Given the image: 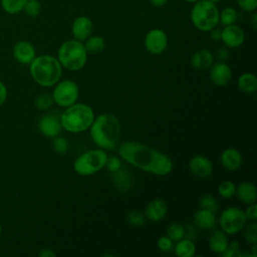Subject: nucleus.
Instances as JSON below:
<instances>
[{"instance_id": "obj_19", "label": "nucleus", "mask_w": 257, "mask_h": 257, "mask_svg": "<svg viewBox=\"0 0 257 257\" xmlns=\"http://www.w3.org/2000/svg\"><path fill=\"white\" fill-rule=\"evenodd\" d=\"M167 212H168V206L166 202L162 199L157 198L148 204L144 214L146 216V219L153 222H159L166 217Z\"/></svg>"}, {"instance_id": "obj_30", "label": "nucleus", "mask_w": 257, "mask_h": 257, "mask_svg": "<svg viewBox=\"0 0 257 257\" xmlns=\"http://www.w3.org/2000/svg\"><path fill=\"white\" fill-rule=\"evenodd\" d=\"M42 10V6L39 0H27L23 6L22 12L28 17L34 18L37 17Z\"/></svg>"}, {"instance_id": "obj_21", "label": "nucleus", "mask_w": 257, "mask_h": 257, "mask_svg": "<svg viewBox=\"0 0 257 257\" xmlns=\"http://www.w3.org/2000/svg\"><path fill=\"white\" fill-rule=\"evenodd\" d=\"M235 195L241 202L247 205L253 204L257 200V188L251 182H242L236 187Z\"/></svg>"}, {"instance_id": "obj_25", "label": "nucleus", "mask_w": 257, "mask_h": 257, "mask_svg": "<svg viewBox=\"0 0 257 257\" xmlns=\"http://www.w3.org/2000/svg\"><path fill=\"white\" fill-rule=\"evenodd\" d=\"M87 54H98L105 48V40L100 35H90L83 41Z\"/></svg>"}, {"instance_id": "obj_43", "label": "nucleus", "mask_w": 257, "mask_h": 257, "mask_svg": "<svg viewBox=\"0 0 257 257\" xmlns=\"http://www.w3.org/2000/svg\"><path fill=\"white\" fill-rule=\"evenodd\" d=\"M8 96V90L6 85L0 80V107L5 103Z\"/></svg>"}, {"instance_id": "obj_1", "label": "nucleus", "mask_w": 257, "mask_h": 257, "mask_svg": "<svg viewBox=\"0 0 257 257\" xmlns=\"http://www.w3.org/2000/svg\"><path fill=\"white\" fill-rule=\"evenodd\" d=\"M118 154L122 160L132 166L157 176L170 174L174 167L169 156L138 142H123L118 147Z\"/></svg>"}, {"instance_id": "obj_36", "label": "nucleus", "mask_w": 257, "mask_h": 257, "mask_svg": "<svg viewBox=\"0 0 257 257\" xmlns=\"http://www.w3.org/2000/svg\"><path fill=\"white\" fill-rule=\"evenodd\" d=\"M244 238L250 244H257V224L256 222H251L244 232Z\"/></svg>"}, {"instance_id": "obj_12", "label": "nucleus", "mask_w": 257, "mask_h": 257, "mask_svg": "<svg viewBox=\"0 0 257 257\" xmlns=\"http://www.w3.org/2000/svg\"><path fill=\"white\" fill-rule=\"evenodd\" d=\"M221 41L228 48H238L245 41V32L236 23L221 29Z\"/></svg>"}, {"instance_id": "obj_39", "label": "nucleus", "mask_w": 257, "mask_h": 257, "mask_svg": "<svg viewBox=\"0 0 257 257\" xmlns=\"http://www.w3.org/2000/svg\"><path fill=\"white\" fill-rule=\"evenodd\" d=\"M105 167L107 168V170L110 173L118 170L121 167L120 158H118L116 156H107V159L105 162Z\"/></svg>"}, {"instance_id": "obj_11", "label": "nucleus", "mask_w": 257, "mask_h": 257, "mask_svg": "<svg viewBox=\"0 0 257 257\" xmlns=\"http://www.w3.org/2000/svg\"><path fill=\"white\" fill-rule=\"evenodd\" d=\"M37 126L44 137L51 139L57 137L62 130L59 111H51L41 115L38 119Z\"/></svg>"}, {"instance_id": "obj_32", "label": "nucleus", "mask_w": 257, "mask_h": 257, "mask_svg": "<svg viewBox=\"0 0 257 257\" xmlns=\"http://www.w3.org/2000/svg\"><path fill=\"white\" fill-rule=\"evenodd\" d=\"M236 186L231 181H223L218 186L219 195L224 199H229L235 195Z\"/></svg>"}, {"instance_id": "obj_13", "label": "nucleus", "mask_w": 257, "mask_h": 257, "mask_svg": "<svg viewBox=\"0 0 257 257\" xmlns=\"http://www.w3.org/2000/svg\"><path fill=\"white\" fill-rule=\"evenodd\" d=\"M14 59L23 65H29L36 56L34 45L27 40H18L12 48Z\"/></svg>"}, {"instance_id": "obj_27", "label": "nucleus", "mask_w": 257, "mask_h": 257, "mask_svg": "<svg viewBox=\"0 0 257 257\" xmlns=\"http://www.w3.org/2000/svg\"><path fill=\"white\" fill-rule=\"evenodd\" d=\"M238 17L239 15L237 10L232 6H227L219 11V23H221L223 26L235 24Z\"/></svg>"}, {"instance_id": "obj_6", "label": "nucleus", "mask_w": 257, "mask_h": 257, "mask_svg": "<svg viewBox=\"0 0 257 257\" xmlns=\"http://www.w3.org/2000/svg\"><path fill=\"white\" fill-rule=\"evenodd\" d=\"M219 8L209 0H199L193 4L190 19L193 26L202 32H209L219 24Z\"/></svg>"}, {"instance_id": "obj_46", "label": "nucleus", "mask_w": 257, "mask_h": 257, "mask_svg": "<svg viewBox=\"0 0 257 257\" xmlns=\"http://www.w3.org/2000/svg\"><path fill=\"white\" fill-rule=\"evenodd\" d=\"M167 2H168V0H150V3H151L154 7H162V6H164Z\"/></svg>"}, {"instance_id": "obj_29", "label": "nucleus", "mask_w": 257, "mask_h": 257, "mask_svg": "<svg viewBox=\"0 0 257 257\" xmlns=\"http://www.w3.org/2000/svg\"><path fill=\"white\" fill-rule=\"evenodd\" d=\"M53 103H54V101H53L51 94H49L47 92L39 93L38 95H36V97L34 99L35 107L41 111L48 110L53 105Z\"/></svg>"}, {"instance_id": "obj_34", "label": "nucleus", "mask_w": 257, "mask_h": 257, "mask_svg": "<svg viewBox=\"0 0 257 257\" xmlns=\"http://www.w3.org/2000/svg\"><path fill=\"white\" fill-rule=\"evenodd\" d=\"M126 220L133 227H142L146 222V216L139 210H132L127 213Z\"/></svg>"}, {"instance_id": "obj_7", "label": "nucleus", "mask_w": 257, "mask_h": 257, "mask_svg": "<svg viewBox=\"0 0 257 257\" xmlns=\"http://www.w3.org/2000/svg\"><path fill=\"white\" fill-rule=\"evenodd\" d=\"M107 153L102 149H93L79 155L74 163L73 169L80 176H91L105 167Z\"/></svg>"}, {"instance_id": "obj_49", "label": "nucleus", "mask_w": 257, "mask_h": 257, "mask_svg": "<svg viewBox=\"0 0 257 257\" xmlns=\"http://www.w3.org/2000/svg\"><path fill=\"white\" fill-rule=\"evenodd\" d=\"M183 1H185V2H187V3L194 4V3H196V2H197V1H199V0H183Z\"/></svg>"}, {"instance_id": "obj_16", "label": "nucleus", "mask_w": 257, "mask_h": 257, "mask_svg": "<svg viewBox=\"0 0 257 257\" xmlns=\"http://www.w3.org/2000/svg\"><path fill=\"white\" fill-rule=\"evenodd\" d=\"M189 169L196 177L206 179L212 175L214 168L210 159L205 156L197 155L190 160Z\"/></svg>"}, {"instance_id": "obj_15", "label": "nucleus", "mask_w": 257, "mask_h": 257, "mask_svg": "<svg viewBox=\"0 0 257 257\" xmlns=\"http://www.w3.org/2000/svg\"><path fill=\"white\" fill-rule=\"evenodd\" d=\"M210 78L217 86L228 84L232 78V69L225 61H218L210 66Z\"/></svg>"}, {"instance_id": "obj_8", "label": "nucleus", "mask_w": 257, "mask_h": 257, "mask_svg": "<svg viewBox=\"0 0 257 257\" xmlns=\"http://www.w3.org/2000/svg\"><path fill=\"white\" fill-rule=\"evenodd\" d=\"M51 96L54 103L61 107H67L76 102L79 95V88L75 81L71 79L59 80L55 83Z\"/></svg>"}, {"instance_id": "obj_41", "label": "nucleus", "mask_w": 257, "mask_h": 257, "mask_svg": "<svg viewBox=\"0 0 257 257\" xmlns=\"http://www.w3.org/2000/svg\"><path fill=\"white\" fill-rule=\"evenodd\" d=\"M185 228V237L184 238H188L190 240H195L197 237V230H196V226L192 225V224H187L184 226Z\"/></svg>"}, {"instance_id": "obj_42", "label": "nucleus", "mask_w": 257, "mask_h": 257, "mask_svg": "<svg viewBox=\"0 0 257 257\" xmlns=\"http://www.w3.org/2000/svg\"><path fill=\"white\" fill-rule=\"evenodd\" d=\"M216 57L219 59V61H225L229 58V50L226 46H222V47H219L217 50H216Z\"/></svg>"}, {"instance_id": "obj_17", "label": "nucleus", "mask_w": 257, "mask_h": 257, "mask_svg": "<svg viewBox=\"0 0 257 257\" xmlns=\"http://www.w3.org/2000/svg\"><path fill=\"white\" fill-rule=\"evenodd\" d=\"M220 163L227 171H237L243 163V157L239 150L228 148L221 153Z\"/></svg>"}, {"instance_id": "obj_31", "label": "nucleus", "mask_w": 257, "mask_h": 257, "mask_svg": "<svg viewBox=\"0 0 257 257\" xmlns=\"http://www.w3.org/2000/svg\"><path fill=\"white\" fill-rule=\"evenodd\" d=\"M167 236L174 242H178L179 240L185 237V228L181 223H172L167 229Z\"/></svg>"}, {"instance_id": "obj_40", "label": "nucleus", "mask_w": 257, "mask_h": 257, "mask_svg": "<svg viewBox=\"0 0 257 257\" xmlns=\"http://www.w3.org/2000/svg\"><path fill=\"white\" fill-rule=\"evenodd\" d=\"M246 219L249 220L250 222H256L257 221V205L256 203L249 204L248 208L244 212Z\"/></svg>"}, {"instance_id": "obj_28", "label": "nucleus", "mask_w": 257, "mask_h": 257, "mask_svg": "<svg viewBox=\"0 0 257 257\" xmlns=\"http://www.w3.org/2000/svg\"><path fill=\"white\" fill-rule=\"evenodd\" d=\"M27 0H0L2 10L9 15H16L22 12L23 6Z\"/></svg>"}, {"instance_id": "obj_45", "label": "nucleus", "mask_w": 257, "mask_h": 257, "mask_svg": "<svg viewBox=\"0 0 257 257\" xmlns=\"http://www.w3.org/2000/svg\"><path fill=\"white\" fill-rule=\"evenodd\" d=\"M55 252L50 248H43L38 252L39 257H55Z\"/></svg>"}, {"instance_id": "obj_10", "label": "nucleus", "mask_w": 257, "mask_h": 257, "mask_svg": "<svg viewBox=\"0 0 257 257\" xmlns=\"http://www.w3.org/2000/svg\"><path fill=\"white\" fill-rule=\"evenodd\" d=\"M168 43V35L161 28H153L149 30L144 39L146 49L155 55L163 53L167 49Z\"/></svg>"}, {"instance_id": "obj_38", "label": "nucleus", "mask_w": 257, "mask_h": 257, "mask_svg": "<svg viewBox=\"0 0 257 257\" xmlns=\"http://www.w3.org/2000/svg\"><path fill=\"white\" fill-rule=\"evenodd\" d=\"M158 248L163 252H169L174 248V241H172L168 236H162L157 241Z\"/></svg>"}, {"instance_id": "obj_51", "label": "nucleus", "mask_w": 257, "mask_h": 257, "mask_svg": "<svg viewBox=\"0 0 257 257\" xmlns=\"http://www.w3.org/2000/svg\"><path fill=\"white\" fill-rule=\"evenodd\" d=\"M1 233H2V226H1V224H0V235H1Z\"/></svg>"}, {"instance_id": "obj_14", "label": "nucleus", "mask_w": 257, "mask_h": 257, "mask_svg": "<svg viewBox=\"0 0 257 257\" xmlns=\"http://www.w3.org/2000/svg\"><path fill=\"white\" fill-rule=\"evenodd\" d=\"M93 30V23L87 16H78L71 23V34L72 37L78 41L83 42L87 39Z\"/></svg>"}, {"instance_id": "obj_24", "label": "nucleus", "mask_w": 257, "mask_h": 257, "mask_svg": "<svg viewBox=\"0 0 257 257\" xmlns=\"http://www.w3.org/2000/svg\"><path fill=\"white\" fill-rule=\"evenodd\" d=\"M238 88L245 93H253L257 89V77L250 72L242 73L237 80Z\"/></svg>"}, {"instance_id": "obj_35", "label": "nucleus", "mask_w": 257, "mask_h": 257, "mask_svg": "<svg viewBox=\"0 0 257 257\" xmlns=\"http://www.w3.org/2000/svg\"><path fill=\"white\" fill-rule=\"evenodd\" d=\"M52 150L54 151V153L59 154V155H63L68 151V143L64 138L61 137H55L53 138V142H52Z\"/></svg>"}, {"instance_id": "obj_23", "label": "nucleus", "mask_w": 257, "mask_h": 257, "mask_svg": "<svg viewBox=\"0 0 257 257\" xmlns=\"http://www.w3.org/2000/svg\"><path fill=\"white\" fill-rule=\"evenodd\" d=\"M228 238L222 230H215L209 238V248L216 254H222L228 248Z\"/></svg>"}, {"instance_id": "obj_3", "label": "nucleus", "mask_w": 257, "mask_h": 257, "mask_svg": "<svg viewBox=\"0 0 257 257\" xmlns=\"http://www.w3.org/2000/svg\"><path fill=\"white\" fill-rule=\"evenodd\" d=\"M29 70L32 79L44 87L53 86L62 75V66L58 59L49 54L36 55L29 64Z\"/></svg>"}, {"instance_id": "obj_20", "label": "nucleus", "mask_w": 257, "mask_h": 257, "mask_svg": "<svg viewBox=\"0 0 257 257\" xmlns=\"http://www.w3.org/2000/svg\"><path fill=\"white\" fill-rule=\"evenodd\" d=\"M190 63L197 70L208 69L214 63V54L208 49H199L192 54Z\"/></svg>"}, {"instance_id": "obj_50", "label": "nucleus", "mask_w": 257, "mask_h": 257, "mask_svg": "<svg viewBox=\"0 0 257 257\" xmlns=\"http://www.w3.org/2000/svg\"><path fill=\"white\" fill-rule=\"evenodd\" d=\"M209 1H211V2H213V3H215V4H217L218 2H220V1H222V0H209Z\"/></svg>"}, {"instance_id": "obj_47", "label": "nucleus", "mask_w": 257, "mask_h": 257, "mask_svg": "<svg viewBox=\"0 0 257 257\" xmlns=\"http://www.w3.org/2000/svg\"><path fill=\"white\" fill-rule=\"evenodd\" d=\"M251 25H252V27L253 28H256V26H257V14H256V12L254 11V12H252V15H251Z\"/></svg>"}, {"instance_id": "obj_2", "label": "nucleus", "mask_w": 257, "mask_h": 257, "mask_svg": "<svg viewBox=\"0 0 257 257\" xmlns=\"http://www.w3.org/2000/svg\"><path fill=\"white\" fill-rule=\"evenodd\" d=\"M90 137L97 148L113 150L117 147L121 125L116 116L110 113H102L94 117L89 126Z\"/></svg>"}, {"instance_id": "obj_9", "label": "nucleus", "mask_w": 257, "mask_h": 257, "mask_svg": "<svg viewBox=\"0 0 257 257\" xmlns=\"http://www.w3.org/2000/svg\"><path fill=\"white\" fill-rule=\"evenodd\" d=\"M246 222L247 219L244 211L238 207L226 208L219 217L221 230L229 235L239 233L245 227Z\"/></svg>"}, {"instance_id": "obj_33", "label": "nucleus", "mask_w": 257, "mask_h": 257, "mask_svg": "<svg viewBox=\"0 0 257 257\" xmlns=\"http://www.w3.org/2000/svg\"><path fill=\"white\" fill-rule=\"evenodd\" d=\"M199 205H200L201 208L209 210V211H212L214 213H216L218 211V209H219V203H218L217 199L214 196L209 195V194L204 195L200 199Z\"/></svg>"}, {"instance_id": "obj_5", "label": "nucleus", "mask_w": 257, "mask_h": 257, "mask_svg": "<svg viewBox=\"0 0 257 257\" xmlns=\"http://www.w3.org/2000/svg\"><path fill=\"white\" fill-rule=\"evenodd\" d=\"M56 58L65 69L77 71L85 65L87 61V52L83 42L73 38L65 40L60 44Z\"/></svg>"}, {"instance_id": "obj_44", "label": "nucleus", "mask_w": 257, "mask_h": 257, "mask_svg": "<svg viewBox=\"0 0 257 257\" xmlns=\"http://www.w3.org/2000/svg\"><path fill=\"white\" fill-rule=\"evenodd\" d=\"M209 33H210V38L213 41H220L221 40V29L220 28L215 27L212 30H210Z\"/></svg>"}, {"instance_id": "obj_22", "label": "nucleus", "mask_w": 257, "mask_h": 257, "mask_svg": "<svg viewBox=\"0 0 257 257\" xmlns=\"http://www.w3.org/2000/svg\"><path fill=\"white\" fill-rule=\"evenodd\" d=\"M194 225L202 230H210L214 228L216 224L215 213L206 209H199L194 214Z\"/></svg>"}, {"instance_id": "obj_26", "label": "nucleus", "mask_w": 257, "mask_h": 257, "mask_svg": "<svg viewBox=\"0 0 257 257\" xmlns=\"http://www.w3.org/2000/svg\"><path fill=\"white\" fill-rule=\"evenodd\" d=\"M175 253L179 257H192L196 254V246L193 240L183 238L176 242Z\"/></svg>"}, {"instance_id": "obj_37", "label": "nucleus", "mask_w": 257, "mask_h": 257, "mask_svg": "<svg viewBox=\"0 0 257 257\" xmlns=\"http://www.w3.org/2000/svg\"><path fill=\"white\" fill-rule=\"evenodd\" d=\"M238 7L247 13H252L257 9V0H236Z\"/></svg>"}, {"instance_id": "obj_48", "label": "nucleus", "mask_w": 257, "mask_h": 257, "mask_svg": "<svg viewBox=\"0 0 257 257\" xmlns=\"http://www.w3.org/2000/svg\"><path fill=\"white\" fill-rule=\"evenodd\" d=\"M228 247H229V248H231V249H233V250H239L240 244H239V242H238V241L234 240V241H232L231 243H229V244H228Z\"/></svg>"}, {"instance_id": "obj_18", "label": "nucleus", "mask_w": 257, "mask_h": 257, "mask_svg": "<svg viewBox=\"0 0 257 257\" xmlns=\"http://www.w3.org/2000/svg\"><path fill=\"white\" fill-rule=\"evenodd\" d=\"M111 174V181L115 189L120 193L128 192L133 187V176L131 172L120 167L118 170L110 173Z\"/></svg>"}, {"instance_id": "obj_4", "label": "nucleus", "mask_w": 257, "mask_h": 257, "mask_svg": "<svg viewBox=\"0 0 257 257\" xmlns=\"http://www.w3.org/2000/svg\"><path fill=\"white\" fill-rule=\"evenodd\" d=\"M94 117L93 109L88 104L75 102L60 113V123L66 132L79 134L89 128Z\"/></svg>"}]
</instances>
